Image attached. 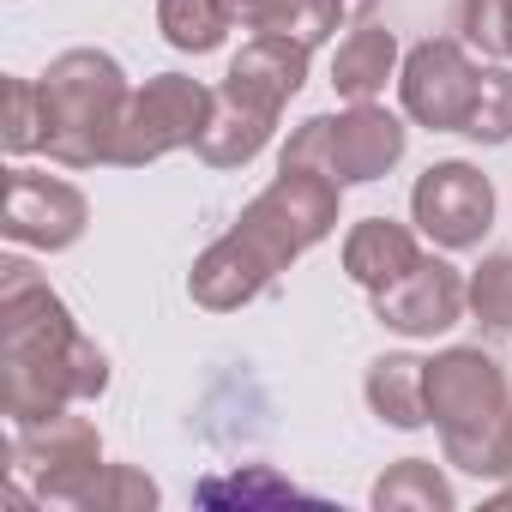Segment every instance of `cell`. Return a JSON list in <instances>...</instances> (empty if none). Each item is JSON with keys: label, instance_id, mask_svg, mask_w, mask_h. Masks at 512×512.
I'll return each mask as SVG.
<instances>
[{"label": "cell", "instance_id": "obj_1", "mask_svg": "<svg viewBox=\"0 0 512 512\" xmlns=\"http://www.w3.org/2000/svg\"><path fill=\"white\" fill-rule=\"evenodd\" d=\"M338 193L344 187L332 175L278 163V181L235 217L229 235H217L193 260L187 296L211 314L247 308L278 272H290V260H302L314 241H326L338 229Z\"/></svg>", "mask_w": 512, "mask_h": 512}, {"label": "cell", "instance_id": "obj_2", "mask_svg": "<svg viewBox=\"0 0 512 512\" xmlns=\"http://www.w3.org/2000/svg\"><path fill=\"white\" fill-rule=\"evenodd\" d=\"M506 416H512V392L488 350L452 344L428 362V422L440 428V446L458 470L494 476Z\"/></svg>", "mask_w": 512, "mask_h": 512}, {"label": "cell", "instance_id": "obj_3", "mask_svg": "<svg viewBox=\"0 0 512 512\" xmlns=\"http://www.w3.org/2000/svg\"><path fill=\"white\" fill-rule=\"evenodd\" d=\"M127 79L115 67V55L103 49H67L49 61L43 73V103H49V157L67 169H91L109 163V139L121 127L127 109Z\"/></svg>", "mask_w": 512, "mask_h": 512}, {"label": "cell", "instance_id": "obj_4", "mask_svg": "<svg viewBox=\"0 0 512 512\" xmlns=\"http://www.w3.org/2000/svg\"><path fill=\"white\" fill-rule=\"evenodd\" d=\"M404 157V121L386 115L380 103H350L344 115H314L290 133L284 163L296 169H320L338 187L356 181H380L392 163Z\"/></svg>", "mask_w": 512, "mask_h": 512}, {"label": "cell", "instance_id": "obj_5", "mask_svg": "<svg viewBox=\"0 0 512 512\" xmlns=\"http://www.w3.org/2000/svg\"><path fill=\"white\" fill-rule=\"evenodd\" d=\"M211 109H217V97L199 79H187V73L145 79L127 97V109H121V127L109 139V163L115 169H139V163H157V157H169L181 145H199Z\"/></svg>", "mask_w": 512, "mask_h": 512}, {"label": "cell", "instance_id": "obj_6", "mask_svg": "<svg viewBox=\"0 0 512 512\" xmlns=\"http://www.w3.org/2000/svg\"><path fill=\"white\" fill-rule=\"evenodd\" d=\"M13 476L37 482L43 500L85 506V494H91L97 476H103L97 422H91V416H73V410H55V416H43V422L13 428Z\"/></svg>", "mask_w": 512, "mask_h": 512}, {"label": "cell", "instance_id": "obj_7", "mask_svg": "<svg viewBox=\"0 0 512 512\" xmlns=\"http://www.w3.org/2000/svg\"><path fill=\"white\" fill-rule=\"evenodd\" d=\"M476 85H482V67L464 55V43L452 37H428L404 55L398 67V97H404V115L434 127V133H464L470 121V103H476Z\"/></svg>", "mask_w": 512, "mask_h": 512}, {"label": "cell", "instance_id": "obj_8", "mask_svg": "<svg viewBox=\"0 0 512 512\" xmlns=\"http://www.w3.org/2000/svg\"><path fill=\"white\" fill-rule=\"evenodd\" d=\"M79 338L67 302L37 278V266L7 260L0 266V362H37L61 356Z\"/></svg>", "mask_w": 512, "mask_h": 512}, {"label": "cell", "instance_id": "obj_9", "mask_svg": "<svg viewBox=\"0 0 512 512\" xmlns=\"http://www.w3.org/2000/svg\"><path fill=\"white\" fill-rule=\"evenodd\" d=\"M410 211H416V223H422L428 241H440V247H476L488 235V223H494V187H488L482 169H470V163L452 157V163L422 169V181L410 193Z\"/></svg>", "mask_w": 512, "mask_h": 512}, {"label": "cell", "instance_id": "obj_10", "mask_svg": "<svg viewBox=\"0 0 512 512\" xmlns=\"http://www.w3.org/2000/svg\"><path fill=\"white\" fill-rule=\"evenodd\" d=\"M85 223H91V205L73 181L37 175V169H7V217H0L7 241L61 253L85 235Z\"/></svg>", "mask_w": 512, "mask_h": 512}, {"label": "cell", "instance_id": "obj_11", "mask_svg": "<svg viewBox=\"0 0 512 512\" xmlns=\"http://www.w3.org/2000/svg\"><path fill=\"white\" fill-rule=\"evenodd\" d=\"M464 302H470V284L446 260H428V253H422L398 284H386L374 296V320L392 326V332H404V338H434V332L458 326Z\"/></svg>", "mask_w": 512, "mask_h": 512}, {"label": "cell", "instance_id": "obj_12", "mask_svg": "<svg viewBox=\"0 0 512 512\" xmlns=\"http://www.w3.org/2000/svg\"><path fill=\"white\" fill-rule=\"evenodd\" d=\"M302 85H308V43H302V37H253V43H241V55L229 61L217 97L278 115Z\"/></svg>", "mask_w": 512, "mask_h": 512}, {"label": "cell", "instance_id": "obj_13", "mask_svg": "<svg viewBox=\"0 0 512 512\" xmlns=\"http://www.w3.org/2000/svg\"><path fill=\"white\" fill-rule=\"evenodd\" d=\"M416 260H422L416 235H410L404 223H386V217L356 223L350 241H344V272H350V284H362L368 296H380L386 284H398Z\"/></svg>", "mask_w": 512, "mask_h": 512}, {"label": "cell", "instance_id": "obj_14", "mask_svg": "<svg viewBox=\"0 0 512 512\" xmlns=\"http://www.w3.org/2000/svg\"><path fill=\"white\" fill-rule=\"evenodd\" d=\"M392 73H398V37L380 25H356L332 55V91L350 103H374Z\"/></svg>", "mask_w": 512, "mask_h": 512}, {"label": "cell", "instance_id": "obj_15", "mask_svg": "<svg viewBox=\"0 0 512 512\" xmlns=\"http://www.w3.org/2000/svg\"><path fill=\"white\" fill-rule=\"evenodd\" d=\"M272 127H278V115L217 97V109H211V121H205V133H199L193 151H199L211 169H241V163H253V157L272 145Z\"/></svg>", "mask_w": 512, "mask_h": 512}, {"label": "cell", "instance_id": "obj_16", "mask_svg": "<svg viewBox=\"0 0 512 512\" xmlns=\"http://www.w3.org/2000/svg\"><path fill=\"white\" fill-rule=\"evenodd\" d=\"M368 404L392 428H422L428 422V362H416V356L368 362Z\"/></svg>", "mask_w": 512, "mask_h": 512}, {"label": "cell", "instance_id": "obj_17", "mask_svg": "<svg viewBox=\"0 0 512 512\" xmlns=\"http://www.w3.org/2000/svg\"><path fill=\"white\" fill-rule=\"evenodd\" d=\"M229 19L253 37H302L308 49L338 31V13L326 0H223Z\"/></svg>", "mask_w": 512, "mask_h": 512}, {"label": "cell", "instance_id": "obj_18", "mask_svg": "<svg viewBox=\"0 0 512 512\" xmlns=\"http://www.w3.org/2000/svg\"><path fill=\"white\" fill-rule=\"evenodd\" d=\"M229 25H235V19H229L223 0H163V7H157V31H163V43L181 49V55H211Z\"/></svg>", "mask_w": 512, "mask_h": 512}, {"label": "cell", "instance_id": "obj_19", "mask_svg": "<svg viewBox=\"0 0 512 512\" xmlns=\"http://www.w3.org/2000/svg\"><path fill=\"white\" fill-rule=\"evenodd\" d=\"M374 506H380V512H398V506L452 512V482H446L428 458H398V464L374 482Z\"/></svg>", "mask_w": 512, "mask_h": 512}, {"label": "cell", "instance_id": "obj_20", "mask_svg": "<svg viewBox=\"0 0 512 512\" xmlns=\"http://www.w3.org/2000/svg\"><path fill=\"white\" fill-rule=\"evenodd\" d=\"M0 145L13 157L43 151L49 145V103H43V79H7V121H0Z\"/></svg>", "mask_w": 512, "mask_h": 512}, {"label": "cell", "instance_id": "obj_21", "mask_svg": "<svg viewBox=\"0 0 512 512\" xmlns=\"http://www.w3.org/2000/svg\"><path fill=\"white\" fill-rule=\"evenodd\" d=\"M464 133L476 145H506L512 139V73L506 67H482V85H476Z\"/></svg>", "mask_w": 512, "mask_h": 512}, {"label": "cell", "instance_id": "obj_22", "mask_svg": "<svg viewBox=\"0 0 512 512\" xmlns=\"http://www.w3.org/2000/svg\"><path fill=\"white\" fill-rule=\"evenodd\" d=\"M470 314L488 332H512V253H488L470 272Z\"/></svg>", "mask_w": 512, "mask_h": 512}, {"label": "cell", "instance_id": "obj_23", "mask_svg": "<svg viewBox=\"0 0 512 512\" xmlns=\"http://www.w3.org/2000/svg\"><path fill=\"white\" fill-rule=\"evenodd\" d=\"M85 506L91 512H145V506H157V482L145 470H133V464H103Z\"/></svg>", "mask_w": 512, "mask_h": 512}, {"label": "cell", "instance_id": "obj_24", "mask_svg": "<svg viewBox=\"0 0 512 512\" xmlns=\"http://www.w3.org/2000/svg\"><path fill=\"white\" fill-rule=\"evenodd\" d=\"M458 25H464V37L482 55H506L512 61V0H464Z\"/></svg>", "mask_w": 512, "mask_h": 512}, {"label": "cell", "instance_id": "obj_25", "mask_svg": "<svg viewBox=\"0 0 512 512\" xmlns=\"http://www.w3.org/2000/svg\"><path fill=\"white\" fill-rule=\"evenodd\" d=\"M494 476H500V494H494V506H512V416H506V434H500V458H494Z\"/></svg>", "mask_w": 512, "mask_h": 512}, {"label": "cell", "instance_id": "obj_26", "mask_svg": "<svg viewBox=\"0 0 512 512\" xmlns=\"http://www.w3.org/2000/svg\"><path fill=\"white\" fill-rule=\"evenodd\" d=\"M326 7L338 13V25H368V13L380 7V0H326Z\"/></svg>", "mask_w": 512, "mask_h": 512}, {"label": "cell", "instance_id": "obj_27", "mask_svg": "<svg viewBox=\"0 0 512 512\" xmlns=\"http://www.w3.org/2000/svg\"><path fill=\"white\" fill-rule=\"evenodd\" d=\"M217 488H235L241 500H247V494H296V488H284V482H272V476H260V482H211L205 494H217Z\"/></svg>", "mask_w": 512, "mask_h": 512}]
</instances>
